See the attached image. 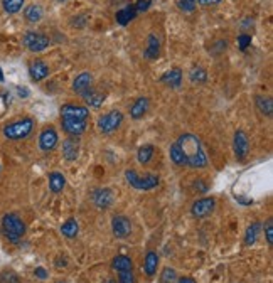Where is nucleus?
<instances>
[{"label":"nucleus","mask_w":273,"mask_h":283,"mask_svg":"<svg viewBox=\"0 0 273 283\" xmlns=\"http://www.w3.org/2000/svg\"><path fill=\"white\" fill-rule=\"evenodd\" d=\"M177 145H179L182 155L186 159V165L193 167V169H201V167L208 165V157H206V152L203 145H201V140L193 133H186V135H180L177 138Z\"/></svg>","instance_id":"obj_1"},{"label":"nucleus","mask_w":273,"mask_h":283,"mask_svg":"<svg viewBox=\"0 0 273 283\" xmlns=\"http://www.w3.org/2000/svg\"><path fill=\"white\" fill-rule=\"evenodd\" d=\"M2 233L11 243H19L26 234V224L17 214L9 213L2 218Z\"/></svg>","instance_id":"obj_2"},{"label":"nucleus","mask_w":273,"mask_h":283,"mask_svg":"<svg viewBox=\"0 0 273 283\" xmlns=\"http://www.w3.org/2000/svg\"><path fill=\"white\" fill-rule=\"evenodd\" d=\"M32 128H34V120L31 118H22L19 122L9 123L6 128H4V135H6L9 140H21V138H26L27 135H31Z\"/></svg>","instance_id":"obj_3"},{"label":"nucleus","mask_w":273,"mask_h":283,"mask_svg":"<svg viewBox=\"0 0 273 283\" xmlns=\"http://www.w3.org/2000/svg\"><path fill=\"white\" fill-rule=\"evenodd\" d=\"M125 179L128 180V184L132 187H135L138 191H150L154 187L159 185V177L148 174L145 177H138L135 170H127L125 172Z\"/></svg>","instance_id":"obj_4"},{"label":"nucleus","mask_w":273,"mask_h":283,"mask_svg":"<svg viewBox=\"0 0 273 283\" xmlns=\"http://www.w3.org/2000/svg\"><path fill=\"white\" fill-rule=\"evenodd\" d=\"M122 122H123V115L115 110V112L103 115V117L98 120V128L102 133H112L122 125Z\"/></svg>","instance_id":"obj_5"},{"label":"nucleus","mask_w":273,"mask_h":283,"mask_svg":"<svg viewBox=\"0 0 273 283\" xmlns=\"http://www.w3.org/2000/svg\"><path fill=\"white\" fill-rule=\"evenodd\" d=\"M24 46L32 52H41L49 46V39H47L44 34H41V32H32L31 31L24 36Z\"/></svg>","instance_id":"obj_6"},{"label":"nucleus","mask_w":273,"mask_h":283,"mask_svg":"<svg viewBox=\"0 0 273 283\" xmlns=\"http://www.w3.org/2000/svg\"><path fill=\"white\" fill-rule=\"evenodd\" d=\"M112 231L117 238L123 239L128 238L132 233V223L130 219L125 218V216H115L113 221H112Z\"/></svg>","instance_id":"obj_7"},{"label":"nucleus","mask_w":273,"mask_h":283,"mask_svg":"<svg viewBox=\"0 0 273 283\" xmlns=\"http://www.w3.org/2000/svg\"><path fill=\"white\" fill-rule=\"evenodd\" d=\"M61 123H63V130L71 137H79L83 135L88 128V123L86 120H69V118H61Z\"/></svg>","instance_id":"obj_8"},{"label":"nucleus","mask_w":273,"mask_h":283,"mask_svg":"<svg viewBox=\"0 0 273 283\" xmlns=\"http://www.w3.org/2000/svg\"><path fill=\"white\" fill-rule=\"evenodd\" d=\"M233 148H234V153H236V157L239 160H243L248 155V150H250V142H248L246 133L243 130H238L236 133H234Z\"/></svg>","instance_id":"obj_9"},{"label":"nucleus","mask_w":273,"mask_h":283,"mask_svg":"<svg viewBox=\"0 0 273 283\" xmlns=\"http://www.w3.org/2000/svg\"><path fill=\"white\" fill-rule=\"evenodd\" d=\"M214 206H216V201L213 198H204V199L196 201L193 204V208H191V211H193L194 218H206L208 214L213 213Z\"/></svg>","instance_id":"obj_10"},{"label":"nucleus","mask_w":273,"mask_h":283,"mask_svg":"<svg viewBox=\"0 0 273 283\" xmlns=\"http://www.w3.org/2000/svg\"><path fill=\"white\" fill-rule=\"evenodd\" d=\"M89 115V110L86 107H78V105H64L61 108V118L69 120H86Z\"/></svg>","instance_id":"obj_11"},{"label":"nucleus","mask_w":273,"mask_h":283,"mask_svg":"<svg viewBox=\"0 0 273 283\" xmlns=\"http://www.w3.org/2000/svg\"><path fill=\"white\" fill-rule=\"evenodd\" d=\"M57 145V133L52 127L46 128V130H42V133L39 135V147L41 150L44 152H51L54 150Z\"/></svg>","instance_id":"obj_12"},{"label":"nucleus","mask_w":273,"mask_h":283,"mask_svg":"<svg viewBox=\"0 0 273 283\" xmlns=\"http://www.w3.org/2000/svg\"><path fill=\"white\" fill-rule=\"evenodd\" d=\"M79 153V142L76 137H69L63 142V155L68 162H73L78 159Z\"/></svg>","instance_id":"obj_13"},{"label":"nucleus","mask_w":273,"mask_h":283,"mask_svg":"<svg viewBox=\"0 0 273 283\" xmlns=\"http://www.w3.org/2000/svg\"><path fill=\"white\" fill-rule=\"evenodd\" d=\"M93 203L100 209H107L113 204V193L110 189H97L93 193Z\"/></svg>","instance_id":"obj_14"},{"label":"nucleus","mask_w":273,"mask_h":283,"mask_svg":"<svg viewBox=\"0 0 273 283\" xmlns=\"http://www.w3.org/2000/svg\"><path fill=\"white\" fill-rule=\"evenodd\" d=\"M29 74H31L32 81H42L49 76V68L46 66V62L42 61H34L29 68Z\"/></svg>","instance_id":"obj_15"},{"label":"nucleus","mask_w":273,"mask_h":283,"mask_svg":"<svg viewBox=\"0 0 273 283\" xmlns=\"http://www.w3.org/2000/svg\"><path fill=\"white\" fill-rule=\"evenodd\" d=\"M91 83H93V76H91L89 73H81L76 76L74 83H73V89L74 93L78 95H83L84 91H88L91 88Z\"/></svg>","instance_id":"obj_16"},{"label":"nucleus","mask_w":273,"mask_h":283,"mask_svg":"<svg viewBox=\"0 0 273 283\" xmlns=\"http://www.w3.org/2000/svg\"><path fill=\"white\" fill-rule=\"evenodd\" d=\"M160 54V42L157 39L155 34H150L148 36V44H147V49L143 51V56L147 57V59H157Z\"/></svg>","instance_id":"obj_17"},{"label":"nucleus","mask_w":273,"mask_h":283,"mask_svg":"<svg viewBox=\"0 0 273 283\" xmlns=\"http://www.w3.org/2000/svg\"><path fill=\"white\" fill-rule=\"evenodd\" d=\"M137 16V11L133 6H127L123 9H120V11L117 12V16H115V19H117V22L120 24V26H127L128 22H132L133 19H135Z\"/></svg>","instance_id":"obj_18"},{"label":"nucleus","mask_w":273,"mask_h":283,"mask_svg":"<svg viewBox=\"0 0 273 283\" xmlns=\"http://www.w3.org/2000/svg\"><path fill=\"white\" fill-rule=\"evenodd\" d=\"M157 265H159V256H157V253L148 251L145 256V263H143V270H145L148 278H152L157 273Z\"/></svg>","instance_id":"obj_19"},{"label":"nucleus","mask_w":273,"mask_h":283,"mask_svg":"<svg viewBox=\"0 0 273 283\" xmlns=\"http://www.w3.org/2000/svg\"><path fill=\"white\" fill-rule=\"evenodd\" d=\"M148 110V98H138L130 108V117L133 120H140Z\"/></svg>","instance_id":"obj_20"},{"label":"nucleus","mask_w":273,"mask_h":283,"mask_svg":"<svg viewBox=\"0 0 273 283\" xmlns=\"http://www.w3.org/2000/svg\"><path fill=\"white\" fill-rule=\"evenodd\" d=\"M162 83L169 84L170 88H179L180 86V81H182V71L180 69H170L167 71V73L160 78Z\"/></svg>","instance_id":"obj_21"},{"label":"nucleus","mask_w":273,"mask_h":283,"mask_svg":"<svg viewBox=\"0 0 273 283\" xmlns=\"http://www.w3.org/2000/svg\"><path fill=\"white\" fill-rule=\"evenodd\" d=\"M81 97L84 98V102H86V105H88V107H91V108H100L103 105V100H105V97L103 95H100V93H95L93 89H88V91H84L83 95H81Z\"/></svg>","instance_id":"obj_22"},{"label":"nucleus","mask_w":273,"mask_h":283,"mask_svg":"<svg viewBox=\"0 0 273 283\" xmlns=\"http://www.w3.org/2000/svg\"><path fill=\"white\" fill-rule=\"evenodd\" d=\"M132 260L128 256L125 255H118V256H115L113 258V261H112V266H113V270H117L118 273L120 271H130L132 270Z\"/></svg>","instance_id":"obj_23"},{"label":"nucleus","mask_w":273,"mask_h":283,"mask_svg":"<svg viewBox=\"0 0 273 283\" xmlns=\"http://www.w3.org/2000/svg\"><path fill=\"white\" fill-rule=\"evenodd\" d=\"M66 185V179L63 174H59V172H52V174L49 175V189L52 191V193H61V191L64 189Z\"/></svg>","instance_id":"obj_24"},{"label":"nucleus","mask_w":273,"mask_h":283,"mask_svg":"<svg viewBox=\"0 0 273 283\" xmlns=\"http://www.w3.org/2000/svg\"><path fill=\"white\" fill-rule=\"evenodd\" d=\"M256 108L261 115H266V117H271L273 113V102L271 98H265V97H256Z\"/></svg>","instance_id":"obj_25"},{"label":"nucleus","mask_w":273,"mask_h":283,"mask_svg":"<svg viewBox=\"0 0 273 283\" xmlns=\"http://www.w3.org/2000/svg\"><path fill=\"white\" fill-rule=\"evenodd\" d=\"M24 17H26V21L29 22H39L42 19V9L39 6H29L26 7V11H24Z\"/></svg>","instance_id":"obj_26"},{"label":"nucleus","mask_w":273,"mask_h":283,"mask_svg":"<svg viewBox=\"0 0 273 283\" xmlns=\"http://www.w3.org/2000/svg\"><path fill=\"white\" fill-rule=\"evenodd\" d=\"M260 229H261V224L260 223H253L251 226L246 229V236H245V244H246V246H251V244L256 243Z\"/></svg>","instance_id":"obj_27"},{"label":"nucleus","mask_w":273,"mask_h":283,"mask_svg":"<svg viewBox=\"0 0 273 283\" xmlns=\"http://www.w3.org/2000/svg\"><path fill=\"white\" fill-rule=\"evenodd\" d=\"M154 147L152 145H143L138 148V152H137V159L140 164H148V162L152 160V157H154Z\"/></svg>","instance_id":"obj_28"},{"label":"nucleus","mask_w":273,"mask_h":283,"mask_svg":"<svg viewBox=\"0 0 273 283\" xmlns=\"http://www.w3.org/2000/svg\"><path fill=\"white\" fill-rule=\"evenodd\" d=\"M61 233L66 238H76V234H78V223H76V219H68L63 224V228H61Z\"/></svg>","instance_id":"obj_29"},{"label":"nucleus","mask_w":273,"mask_h":283,"mask_svg":"<svg viewBox=\"0 0 273 283\" xmlns=\"http://www.w3.org/2000/svg\"><path fill=\"white\" fill-rule=\"evenodd\" d=\"M2 6L7 14H17L24 7V0H2Z\"/></svg>","instance_id":"obj_30"},{"label":"nucleus","mask_w":273,"mask_h":283,"mask_svg":"<svg viewBox=\"0 0 273 283\" xmlns=\"http://www.w3.org/2000/svg\"><path fill=\"white\" fill-rule=\"evenodd\" d=\"M170 160L174 162L175 165H186V159H184V155H182L177 143H172V147H170Z\"/></svg>","instance_id":"obj_31"},{"label":"nucleus","mask_w":273,"mask_h":283,"mask_svg":"<svg viewBox=\"0 0 273 283\" xmlns=\"http://www.w3.org/2000/svg\"><path fill=\"white\" fill-rule=\"evenodd\" d=\"M206 79H208V73H206V69L194 68L193 71H191V81H193V83H204Z\"/></svg>","instance_id":"obj_32"},{"label":"nucleus","mask_w":273,"mask_h":283,"mask_svg":"<svg viewBox=\"0 0 273 283\" xmlns=\"http://www.w3.org/2000/svg\"><path fill=\"white\" fill-rule=\"evenodd\" d=\"M177 280V273L172 268H164L160 275V283H174Z\"/></svg>","instance_id":"obj_33"},{"label":"nucleus","mask_w":273,"mask_h":283,"mask_svg":"<svg viewBox=\"0 0 273 283\" xmlns=\"http://www.w3.org/2000/svg\"><path fill=\"white\" fill-rule=\"evenodd\" d=\"M238 44H239V49L246 51L248 46L251 44V36L250 34H241V36L238 37Z\"/></svg>","instance_id":"obj_34"},{"label":"nucleus","mask_w":273,"mask_h":283,"mask_svg":"<svg viewBox=\"0 0 273 283\" xmlns=\"http://www.w3.org/2000/svg\"><path fill=\"white\" fill-rule=\"evenodd\" d=\"M179 7L184 12H193L196 9V0H179Z\"/></svg>","instance_id":"obj_35"},{"label":"nucleus","mask_w":273,"mask_h":283,"mask_svg":"<svg viewBox=\"0 0 273 283\" xmlns=\"http://www.w3.org/2000/svg\"><path fill=\"white\" fill-rule=\"evenodd\" d=\"M135 281V278H133V273L130 271H120L118 275V283H133Z\"/></svg>","instance_id":"obj_36"},{"label":"nucleus","mask_w":273,"mask_h":283,"mask_svg":"<svg viewBox=\"0 0 273 283\" xmlns=\"http://www.w3.org/2000/svg\"><path fill=\"white\" fill-rule=\"evenodd\" d=\"M265 236H266V241L268 244H273V221L271 219H268L266 224H265Z\"/></svg>","instance_id":"obj_37"},{"label":"nucleus","mask_w":273,"mask_h":283,"mask_svg":"<svg viewBox=\"0 0 273 283\" xmlns=\"http://www.w3.org/2000/svg\"><path fill=\"white\" fill-rule=\"evenodd\" d=\"M150 4H152V0H138V2L135 4V11L137 12H145L148 7H150Z\"/></svg>","instance_id":"obj_38"},{"label":"nucleus","mask_w":273,"mask_h":283,"mask_svg":"<svg viewBox=\"0 0 273 283\" xmlns=\"http://www.w3.org/2000/svg\"><path fill=\"white\" fill-rule=\"evenodd\" d=\"M2 281L4 283H19V278L14 275V273H4Z\"/></svg>","instance_id":"obj_39"},{"label":"nucleus","mask_w":273,"mask_h":283,"mask_svg":"<svg viewBox=\"0 0 273 283\" xmlns=\"http://www.w3.org/2000/svg\"><path fill=\"white\" fill-rule=\"evenodd\" d=\"M34 275L36 276H39L41 280H44V278H47V271L44 270V268H41V266H37L36 270H34Z\"/></svg>","instance_id":"obj_40"},{"label":"nucleus","mask_w":273,"mask_h":283,"mask_svg":"<svg viewBox=\"0 0 273 283\" xmlns=\"http://www.w3.org/2000/svg\"><path fill=\"white\" fill-rule=\"evenodd\" d=\"M221 0H199L201 6H214V4H219Z\"/></svg>","instance_id":"obj_41"},{"label":"nucleus","mask_w":273,"mask_h":283,"mask_svg":"<svg viewBox=\"0 0 273 283\" xmlns=\"http://www.w3.org/2000/svg\"><path fill=\"white\" fill-rule=\"evenodd\" d=\"M19 97H29V91L27 89H24V88H19Z\"/></svg>","instance_id":"obj_42"},{"label":"nucleus","mask_w":273,"mask_h":283,"mask_svg":"<svg viewBox=\"0 0 273 283\" xmlns=\"http://www.w3.org/2000/svg\"><path fill=\"white\" fill-rule=\"evenodd\" d=\"M177 283H196V281L193 280V278H188V276H186V278H180V280L177 281Z\"/></svg>","instance_id":"obj_43"},{"label":"nucleus","mask_w":273,"mask_h":283,"mask_svg":"<svg viewBox=\"0 0 273 283\" xmlns=\"http://www.w3.org/2000/svg\"><path fill=\"white\" fill-rule=\"evenodd\" d=\"M0 81H4V74H2V69H0Z\"/></svg>","instance_id":"obj_44"},{"label":"nucleus","mask_w":273,"mask_h":283,"mask_svg":"<svg viewBox=\"0 0 273 283\" xmlns=\"http://www.w3.org/2000/svg\"><path fill=\"white\" fill-rule=\"evenodd\" d=\"M103 283H117L115 280H107V281H103Z\"/></svg>","instance_id":"obj_45"},{"label":"nucleus","mask_w":273,"mask_h":283,"mask_svg":"<svg viewBox=\"0 0 273 283\" xmlns=\"http://www.w3.org/2000/svg\"><path fill=\"white\" fill-rule=\"evenodd\" d=\"M59 2H66V0H59Z\"/></svg>","instance_id":"obj_46"},{"label":"nucleus","mask_w":273,"mask_h":283,"mask_svg":"<svg viewBox=\"0 0 273 283\" xmlns=\"http://www.w3.org/2000/svg\"><path fill=\"white\" fill-rule=\"evenodd\" d=\"M59 283H64V281H59Z\"/></svg>","instance_id":"obj_47"}]
</instances>
